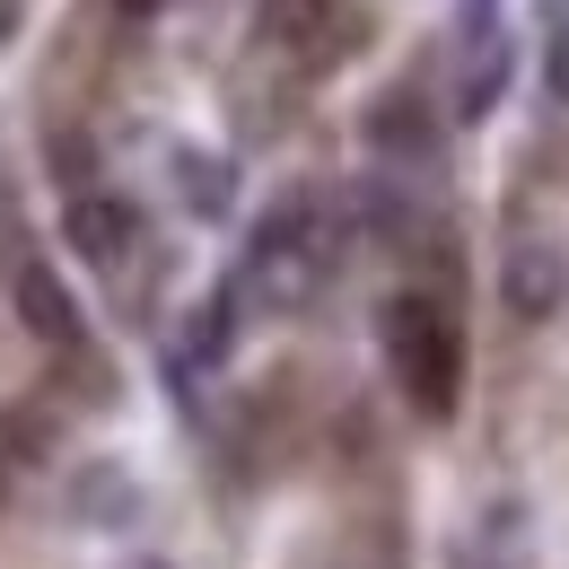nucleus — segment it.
<instances>
[{
	"label": "nucleus",
	"mask_w": 569,
	"mask_h": 569,
	"mask_svg": "<svg viewBox=\"0 0 569 569\" xmlns=\"http://www.w3.org/2000/svg\"><path fill=\"white\" fill-rule=\"evenodd\" d=\"M18 27H27V0H0V53L18 44Z\"/></svg>",
	"instance_id": "14"
},
{
	"label": "nucleus",
	"mask_w": 569,
	"mask_h": 569,
	"mask_svg": "<svg viewBox=\"0 0 569 569\" xmlns=\"http://www.w3.org/2000/svg\"><path fill=\"white\" fill-rule=\"evenodd\" d=\"M106 9H114V18H123V27H149V18H167V9H176V0H106Z\"/></svg>",
	"instance_id": "13"
},
{
	"label": "nucleus",
	"mask_w": 569,
	"mask_h": 569,
	"mask_svg": "<svg viewBox=\"0 0 569 569\" xmlns=\"http://www.w3.org/2000/svg\"><path fill=\"white\" fill-rule=\"evenodd\" d=\"M167 167H176V202L219 228V219L237 211V158L228 149H202V141H167Z\"/></svg>",
	"instance_id": "9"
},
{
	"label": "nucleus",
	"mask_w": 569,
	"mask_h": 569,
	"mask_svg": "<svg viewBox=\"0 0 569 569\" xmlns=\"http://www.w3.org/2000/svg\"><path fill=\"white\" fill-rule=\"evenodd\" d=\"M44 167H53L62 202H79V193H97V176H106V149L88 141L79 123H53V132H44Z\"/></svg>",
	"instance_id": "10"
},
{
	"label": "nucleus",
	"mask_w": 569,
	"mask_h": 569,
	"mask_svg": "<svg viewBox=\"0 0 569 569\" xmlns=\"http://www.w3.org/2000/svg\"><path fill=\"white\" fill-rule=\"evenodd\" d=\"M543 97H552V106H569V18L543 36Z\"/></svg>",
	"instance_id": "12"
},
{
	"label": "nucleus",
	"mask_w": 569,
	"mask_h": 569,
	"mask_svg": "<svg viewBox=\"0 0 569 569\" xmlns=\"http://www.w3.org/2000/svg\"><path fill=\"white\" fill-rule=\"evenodd\" d=\"M377 359H386V386L403 395L412 421L447 429L465 412V316H456V298H438L421 281L386 289V307H377Z\"/></svg>",
	"instance_id": "2"
},
{
	"label": "nucleus",
	"mask_w": 569,
	"mask_h": 569,
	"mask_svg": "<svg viewBox=\"0 0 569 569\" xmlns=\"http://www.w3.org/2000/svg\"><path fill=\"white\" fill-rule=\"evenodd\" d=\"M79 517H106V526H123L132 508H141V491H132V473H114V465H97V473H79Z\"/></svg>",
	"instance_id": "11"
},
{
	"label": "nucleus",
	"mask_w": 569,
	"mask_h": 569,
	"mask_svg": "<svg viewBox=\"0 0 569 569\" xmlns=\"http://www.w3.org/2000/svg\"><path fill=\"white\" fill-rule=\"evenodd\" d=\"M499 307H508L517 325H552L569 307V246L552 228H517V237L499 246Z\"/></svg>",
	"instance_id": "7"
},
{
	"label": "nucleus",
	"mask_w": 569,
	"mask_h": 569,
	"mask_svg": "<svg viewBox=\"0 0 569 569\" xmlns=\"http://www.w3.org/2000/svg\"><path fill=\"white\" fill-rule=\"evenodd\" d=\"M132 569H167V561H132Z\"/></svg>",
	"instance_id": "15"
},
{
	"label": "nucleus",
	"mask_w": 569,
	"mask_h": 569,
	"mask_svg": "<svg viewBox=\"0 0 569 569\" xmlns=\"http://www.w3.org/2000/svg\"><path fill=\"white\" fill-rule=\"evenodd\" d=\"M62 246H71V254L114 289V298H141V272H149V254H158V246H149L141 202H132V193H114V184H97V193L62 202Z\"/></svg>",
	"instance_id": "4"
},
{
	"label": "nucleus",
	"mask_w": 569,
	"mask_h": 569,
	"mask_svg": "<svg viewBox=\"0 0 569 569\" xmlns=\"http://www.w3.org/2000/svg\"><path fill=\"white\" fill-rule=\"evenodd\" d=\"M9 307H18L27 342H44V351H53V368L97 351V333H88V316H79L71 281L53 272V254H18V263H9Z\"/></svg>",
	"instance_id": "6"
},
{
	"label": "nucleus",
	"mask_w": 569,
	"mask_h": 569,
	"mask_svg": "<svg viewBox=\"0 0 569 569\" xmlns=\"http://www.w3.org/2000/svg\"><path fill=\"white\" fill-rule=\"evenodd\" d=\"M359 44V9L351 0H254V62H272L281 79H325L342 71Z\"/></svg>",
	"instance_id": "3"
},
{
	"label": "nucleus",
	"mask_w": 569,
	"mask_h": 569,
	"mask_svg": "<svg viewBox=\"0 0 569 569\" xmlns=\"http://www.w3.org/2000/svg\"><path fill=\"white\" fill-rule=\"evenodd\" d=\"M359 141H368V158H377V176L412 184V176H438L447 123H438V106H429L421 88H386V97L359 114Z\"/></svg>",
	"instance_id": "5"
},
{
	"label": "nucleus",
	"mask_w": 569,
	"mask_h": 569,
	"mask_svg": "<svg viewBox=\"0 0 569 569\" xmlns=\"http://www.w3.org/2000/svg\"><path fill=\"white\" fill-rule=\"evenodd\" d=\"M359 246V219H351V193H281L272 211L246 228V254H237V307L254 316H307L325 289L342 281Z\"/></svg>",
	"instance_id": "1"
},
{
	"label": "nucleus",
	"mask_w": 569,
	"mask_h": 569,
	"mask_svg": "<svg viewBox=\"0 0 569 569\" xmlns=\"http://www.w3.org/2000/svg\"><path fill=\"white\" fill-rule=\"evenodd\" d=\"M237 325H246V316H237V289H228V281H219L211 298H193V307H184V325H176V342H167V377H176V395H184V403H193L219 368H228Z\"/></svg>",
	"instance_id": "8"
}]
</instances>
